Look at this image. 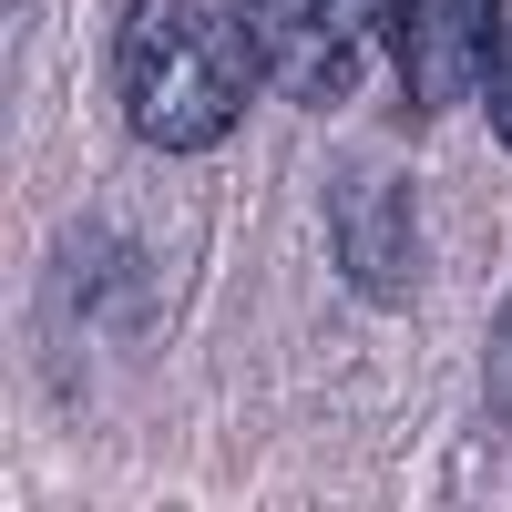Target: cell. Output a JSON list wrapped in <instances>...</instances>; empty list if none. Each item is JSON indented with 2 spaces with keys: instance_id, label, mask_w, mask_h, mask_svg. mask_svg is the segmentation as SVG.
Instances as JSON below:
<instances>
[{
  "instance_id": "cell-1",
  "label": "cell",
  "mask_w": 512,
  "mask_h": 512,
  "mask_svg": "<svg viewBox=\"0 0 512 512\" xmlns=\"http://www.w3.org/2000/svg\"><path fill=\"white\" fill-rule=\"evenodd\" d=\"M267 82V52L236 0H123L113 31V93L123 123L154 154H205L236 134V113Z\"/></svg>"
},
{
  "instance_id": "cell-2",
  "label": "cell",
  "mask_w": 512,
  "mask_h": 512,
  "mask_svg": "<svg viewBox=\"0 0 512 512\" xmlns=\"http://www.w3.org/2000/svg\"><path fill=\"white\" fill-rule=\"evenodd\" d=\"M287 103H349L390 52V0H236Z\"/></svg>"
},
{
  "instance_id": "cell-3",
  "label": "cell",
  "mask_w": 512,
  "mask_h": 512,
  "mask_svg": "<svg viewBox=\"0 0 512 512\" xmlns=\"http://www.w3.org/2000/svg\"><path fill=\"white\" fill-rule=\"evenodd\" d=\"M492 52V0H390V62L410 113H451L482 82Z\"/></svg>"
},
{
  "instance_id": "cell-4",
  "label": "cell",
  "mask_w": 512,
  "mask_h": 512,
  "mask_svg": "<svg viewBox=\"0 0 512 512\" xmlns=\"http://www.w3.org/2000/svg\"><path fill=\"white\" fill-rule=\"evenodd\" d=\"M338 267L369 297H410V195H400V175H338Z\"/></svg>"
},
{
  "instance_id": "cell-5",
  "label": "cell",
  "mask_w": 512,
  "mask_h": 512,
  "mask_svg": "<svg viewBox=\"0 0 512 512\" xmlns=\"http://www.w3.org/2000/svg\"><path fill=\"white\" fill-rule=\"evenodd\" d=\"M482 103H492V134L512 144V0H492V52H482Z\"/></svg>"
}]
</instances>
